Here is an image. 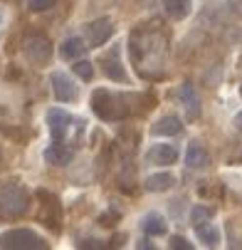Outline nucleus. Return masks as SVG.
I'll use <instances>...</instances> for the list:
<instances>
[{
    "instance_id": "12",
    "label": "nucleus",
    "mask_w": 242,
    "mask_h": 250,
    "mask_svg": "<svg viewBox=\"0 0 242 250\" xmlns=\"http://www.w3.org/2000/svg\"><path fill=\"white\" fill-rule=\"evenodd\" d=\"M181 129H183L181 119L173 117V114H168V117H161V119L151 126V134H153V136H176V134H181Z\"/></svg>"
},
{
    "instance_id": "2",
    "label": "nucleus",
    "mask_w": 242,
    "mask_h": 250,
    "mask_svg": "<svg viewBox=\"0 0 242 250\" xmlns=\"http://www.w3.org/2000/svg\"><path fill=\"white\" fill-rule=\"evenodd\" d=\"M27 208H30V196L22 186L8 184L0 191V213H3V218H20L27 213Z\"/></svg>"
},
{
    "instance_id": "6",
    "label": "nucleus",
    "mask_w": 242,
    "mask_h": 250,
    "mask_svg": "<svg viewBox=\"0 0 242 250\" xmlns=\"http://www.w3.org/2000/svg\"><path fill=\"white\" fill-rule=\"evenodd\" d=\"M112 35H114V22L109 18H99V20L87 25V35H84V38H87L89 47H101L104 42L112 38Z\"/></svg>"
},
{
    "instance_id": "8",
    "label": "nucleus",
    "mask_w": 242,
    "mask_h": 250,
    "mask_svg": "<svg viewBox=\"0 0 242 250\" xmlns=\"http://www.w3.org/2000/svg\"><path fill=\"white\" fill-rule=\"evenodd\" d=\"M178 97H181V104L186 109V117L188 119H198L200 117V97H198L195 87L190 82H183L181 89H178Z\"/></svg>"
},
{
    "instance_id": "20",
    "label": "nucleus",
    "mask_w": 242,
    "mask_h": 250,
    "mask_svg": "<svg viewBox=\"0 0 242 250\" xmlns=\"http://www.w3.org/2000/svg\"><path fill=\"white\" fill-rule=\"evenodd\" d=\"M215 216V208L213 206H195L190 210V223L198 226V223H205V221H210Z\"/></svg>"
},
{
    "instance_id": "7",
    "label": "nucleus",
    "mask_w": 242,
    "mask_h": 250,
    "mask_svg": "<svg viewBox=\"0 0 242 250\" xmlns=\"http://www.w3.org/2000/svg\"><path fill=\"white\" fill-rule=\"evenodd\" d=\"M50 82H52V92L59 102H74L77 94H79V87L74 84V80L69 77L67 72H52L50 75Z\"/></svg>"
},
{
    "instance_id": "3",
    "label": "nucleus",
    "mask_w": 242,
    "mask_h": 250,
    "mask_svg": "<svg viewBox=\"0 0 242 250\" xmlns=\"http://www.w3.org/2000/svg\"><path fill=\"white\" fill-rule=\"evenodd\" d=\"M0 248L3 250H42L45 240L30 228H13L0 235Z\"/></svg>"
},
{
    "instance_id": "5",
    "label": "nucleus",
    "mask_w": 242,
    "mask_h": 250,
    "mask_svg": "<svg viewBox=\"0 0 242 250\" xmlns=\"http://www.w3.org/2000/svg\"><path fill=\"white\" fill-rule=\"evenodd\" d=\"M25 57L32 64H45L52 57V42L45 38V35H30L25 40Z\"/></svg>"
},
{
    "instance_id": "14",
    "label": "nucleus",
    "mask_w": 242,
    "mask_h": 250,
    "mask_svg": "<svg viewBox=\"0 0 242 250\" xmlns=\"http://www.w3.org/2000/svg\"><path fill=\"white\" fill-rule=\"evenodd\" d=\"M193 228H195L198 240H200V243H205L207 248H215V245L220 243V230H218V226H213L210 221L198 223V226H193Z\"/></svg>"
},
{
    "instance_id": "1",
    "label": "nucleus",
    "mask_w": 242,
    "mask_h": 250,
    "mask_svg": "<svg viewBox=\"0 0 242 250\" xmlns=\"http://www.w3.org/2000/svg\"><path fill=\"white\" fill-rule=\"evenodd\" d=\"M92 109L96 117L107 119V122H119L129 114L124 99L109 89H94L92 92Z\"/></svg>"
},
{
    "instance_id": "15",
    "label": "nucleus",
    "mask_w": 242,
    "mask_h": 250,
    "mask_svg": "<svg viewBox=\"0 0 242 250\" xmlns=\"http://www.w3.org/2000/svg\"><path fill=\"white\" fill-rule=\"evenodd\" d=\"M173 184H176V178H173L170 173H153V176H149L146 178V191H151V193H161V191H168V188H173Z\"/></svg>"
},
{
    "instance_id": "17",
    "label": "nucleus",
    "mask_w": 242,
    "mask_h": 250,
    "mask_svg": "<svg viewBox=\"0 0 242 250\" xmlns=\"http://www.w3.org/2000/svg\"><path fill=\"white\" fill-rule=\"evenodd\" d=\"M101 69H104V75H107V77H112V80H116V82H126V72H124L121 62H119L114 55L107 57V60H101Z\"/></svg>"
},
{
    "instance_id": "19",
    "label": "nucleus",
    "mask_w": 242,
    "mask_h": 250,
    "mask_svg": "<svg viewBox=\"0 0 242 250\" xmlns=\"http://www.w3.org/2000/svg\"><path fill=\"white\" fill-rule=\"evenodd\" d=\"M144 230H146V235H166L168 226L158 213H149V216L144 218Z\"/></svg>"
},
{
    "instance_id": "21",
    "label": "nucleus",
    "mask_w": 242,
    "mask_h": 250,
    "mask_svg": "<svg viewBox=\"0 0 242 250\" xmlns=\"http://www.w3.org/2000/svg\"><path fill=\"white\" fill-rule=\"evenodd\" d=\"M72 69H74V75L82 77L84 82H89V80L94 77V67H92V62H87V60H82V57L72 64Z\"/></svg>"
},
{
    "instance_id": "9",
    "label": "nucleus",
    "mask_w": 242,
    "mask_h": 250,
    "mask_svg": "<svg viewBox=\"0 0 242 250\" xmlns=\"http://www.w3.org/2000/svg\"><path fill=\"white\" fill-rule=\"evenodd\" d=\"M146 161L156 164V166H170V164L178 161V151H176V146H170V144H156V146L149 149Z\"/></svg>"
},
{
    "instance_id": "22",
    "label": "nucleus",
    "mask_w": 242,
    "mask_h": 250,
    "mask_svg": "<svg viewBox=\"0 0 242 250\" xmlns=\"http://www.w3.org/2000/svg\"><path fill=\"white\" fill-rule=\"evenodd\" d=\"M173 250H193V245L186 240V238H181V235H173L170 238V243H168Z\"/></svg>"
},
{
    "instance_id": "18",
    "label": "nucleus",
    "mask_w": 242,
    "mask_h": 250,
    "mask_svg": "<svg viewBox=\"0 0 242 250\" xmlns=\"http://www.w3.org/2000/svg\"><path fill=\"white\" fill-rule=\"evenodd\" d=\"M163 8L173 20H183L190 13V0H163Z\"/></svg>"
},
{
    "instance_id": "23",
    "label": "nucleus",
    "mask_w": 242,
    "mask_h": 250,
    "mask_svg": "<svg viewBox=\"0 0 242 250\" xmlns=\"http://www.w3.org/2000/svg\"><path fill=\"white\" fill-rule=\"evenodd\" d=\"M55 5V0H30V8L32 10H47Z\"/></svg>"
},
{
    "instance_id": "13",
    "label": "nucleus",
    "mask_w": 242,
    "mask_h": 250,
    "mask_svg": "<svg viewBox=\"0 0 242 250\" xmlns=\"http://www.w3.org/2000/svg\"><path fill=\"white\" fill-rule=\"evenodd\" d=\"M72 156H74V151L69 149V146H64V144H57V141L45 151V159H47V164H52V166H64V164L72 161Z\"/></svg>"
},
{
    "instance_id": "25",
    "label": "nucleus",
    "mask_w": 242,
    "mask_h": 250,
    "mask_svg": "<svg viewBox=\"0 0 242 250\" xmlns=\"http://www.w3.org/2000/svg\"><path fill=\"white\" fill-rule=\"evenodd\" d=\"M235 126H237V129H240V131H242V112H240V114H237V117H235Z\"/></svg>"
},
{
    "instance_id": "10",
    "label": "nucleus",
    "mask_w": 242,
    "mask_h": 250,
    "mask_svg": "<svg viewBox=\"0 0 242 250\" xmlns=\"http://www.w3.org/2000/svg\"><path fill=\"white\" fill-rule=\"evenodd\" d=\"M40 196H45L47 198V203H42V218L47 221V226L57 233L62 226V208H59V203H57V198L52 196V193H47V191H40Z\"/></svg>"
},
{
    "instance_id": "4",
    "label": "nucleus",
    "mask_w": 242,
    "mask_h": 250,
    "mask_svg": "<svg viewBox=\"0 0 242 250\" xmlns=\"http://www.w3.org/2000/svg\"><path fill=\"white\" fill-rule=\"evenodd\" d=\"M47 124H50V134H52V141H57V144H64L67 134L74 129V119L69 112L64 109H50L47 112Z\"/></svg>"
},
{
    "instance_id": "24",
    "label": "nucleus",
    "mask_w": 242,
    "mask_h": 250,
    "mask_svg": "<svg viewBox=\"0 0 242 250\" xmlns=\"http://www.w3.org/2000/svg\"><path fill=\"white\" fill-rule=\"evenodd\" d=\"M82 248H101V243H96V240H87V243H82Z\"/></svg>"
},
{
    "instance_id": "16",
    "label": "nucleus",
    "mask_w": 242,
    "mask_h": 250,
    "mask_svg": "<svg viewBox=\"0 0 242 250\" xmlns=\"http://www.w3.org/2000/svg\"><path fill=\"white\" fill-rule=\"evenodd\" d=\"M87 47H89L87 40H82V38H69V40L62 42V57H67V60H79Z\"/></svg>"
},
{
    "instance_id": "26",
    "label": "nucleus",
    "mask_w": 242,
    "mask_h": 250,
    "mask_svg": "<svg viewBox=\"0 0 242 250\" xmlns=\"http://www.w3.org/2000/svg\"><path fill=\"white\" fill-rule=\"evenodd\" d=\"M240 97H242V84H240Z\"/></svg>"
},
{
    "instance_id": "11",
    "label": "nucleus",
    "mask_w": 242,
    "mask_h": 250,
    "mask_svg": "<svg viewBox=\"0 0 242 250\" xmlns=\"http://www.w3.org/2000/svg\"><path fill=\"white\" fill-rule=\"evenodd\" d=\"M186 164L188 168H205L207 164H210V154L205 151V146L200 144V141H190L188 144V154H186Z\"/></svg>"
}]
</instances>
